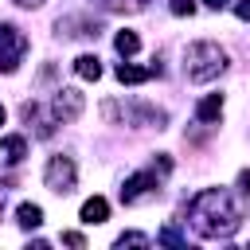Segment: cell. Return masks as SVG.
Masks as SVG:
<instances>
[{"mask_svg":"<svg viewBox=\"0 0 250 250\" xmlns=\"http://www.w3.org/2000/svg\"><path fill=\"white\" fill-rule=\"evenodd\" d=\"M43 184L59 195H66L74 188V160L70 156H51L47 160V172H43Z\"/></svg>","mask_w":250,"mask_h":250,"instance_id":"3957f363","label":"cell"},{"mask_svg":"<svg viewBox=\"0 0 250 250\" xmlns=\"http://www.w3.org/2000/svg\"><path fill=\"white\" fill-rule=\"evenodd\" d=\"M16 223H20L23 230H35V227L43 223V211H39V203H20V207H16Z\"/></svg>","mask_w":250,"mask_h":250,"instance_id":"8fae6325","label":"cell"},{"mask_svg":"<svg viewBox=\"0 0 250 250\" xmlns=\"http://www.w3.org/2000/svg\"><path fill=\"white\" fill-rule=\"evenodd\" d=\"M203 4H207V8H227L230 0H203Z\"/></svg>","mask_w":250,"mask_h":250,"instance_id":"ffe728a7","label":"cell"},{"mask_svg":"<svg viewBox=\"0 0 250 250\" xmlns=\"http://www.w3.org/2000/svg\"><path fill=\"white\" fill-rule=\"evenodd\" d=\"M4 117H8V113H4V105H0V125H4Z\"/></svg>","mask_w":250,"mask_h":250,"instance_id":"7402d4cb","label":"cell"},{"mask_svg":"<svg viewBox=\"0 0 250 250\" xmlns=\"http://www.w3.org/2000/svg\"><path fill=\"white\" fill-rule=\"evenodd\" d=\"M156 191H160L156 172H137V176L125 180V188H121V203H141V199H152Z\"/></svg>","mask_w":250,"mask_h":250,"instance_id":"5b68a950","label":"cell"},{"mask_svg":"<svg viewBox=\"0 0 250 250\" xmlns=\"http://www.w3.org/2000/svg\"><path fill=\"white\" fill-rule=\"evenodd\" d=\"M238 219H242L238 207L219 188H207V191H199L191 199V223H195V230L203 238H227V234H234L238 230Z\"/></svg>","mask_w":250,"mask_h":250,"instance_id":"6da1fadb","label":"cell"},{"mask_svg":"<svg viewBox=\"0 0 250 250\" xmlns=\"http://www.w3.org/2000/svg\"><path fill=\"white\" fill-rule=\"evenodd\" d=\"M23 156H27V141L23 137H4L0 141V160L4 164H20Z\"/></svg>","mask_w":250,"mask_h":250,"instance_id":"ba28073f","label":"cell"},{"mask_svg":"<svg viewBox=\"0 0 250 250\" xmlns=\"http://www.w3.org/2000/svg\"><path fill=\"white\" fill-rule=\"evenodd\" d=\"M23 51H27V39L16 31V27H0V70H16L23 62Z\"/></svg>","mask_w":250,"mask_h":250,"instance_id":"277c9868","label":"cell"},{"mask_svg":"<svg viewBox=\"0 0 250 250\" xmlns=\"http://www.w3.org/2000/svg\"><path fill=\"white\" fill-rule=\"evenodd\" d=\"M184 70H188L191 82H211V78H219L227 70V51L219 43H207V39L191 43L188 55H184Z\"/></svg>","mask_w":250,"mask_h":250,"instance_id":"7a4b0ae2","label":"cell"},{"mask_svg":"<svg viewBox=\"0 0 250 250\" xmlns=\"http://www.w3.org/2000/svg\"><path fill=\"white\" fill-rule=\"evenodd\" d=\"M145 242H148L145 234H121L117 238V246H145Z\"/></svg>","mask_w":250,"mask_h":250,"instance_id":"9a60e30c","label":"cell"},{"mask_svg":"<svg viewBox=\"0 0 250 250\" xmlns=\"http://www.w3.org/2000/svg\"><path fill=\"white\" fill-rule=\"evenodd\" d=\"M62 242H66V246H86V238H82L78 230H62Z\"/></svg>","mask_w":250,"mask_h":250,"instance_id":"2e32d148","label":"cell"},{"mask_svg":"<svg viewBox=\"0 0 250 250\" xmlns=\"http://www.w3.org/2000/svg\"><path fill=\"white\" fill-rule=\"evenodd\" d=\"M234 12H238V20H250V0H238Z\"/></svg>","mask_w":250,"mask_h":250,"instance_id":"e0dca14e","label":"cell"},{"mask_svg":"<svg viewBox=\"0 0 250 250\" xmlns=\"http://www.w3.org/2000/svg\"><path fill=\"white\" fill-rule=\"evenodd\" d=\"M82 94L74 90V86H66V90H59L55 94V102H51V113L59 117V121H78V113H82Z\"/></svg>","mask_w":250,"mask_h":250,"instance_id":"8992f818","label":"cell"},{"mask_svg":"<svg viewBox=\"0 0 250 250\" xmlns=\"http://www.w3.org/2000/svg\"><path fill=\"white\" fill-rule=\"evenodd\" d=\"M172 12L176 16H191L195 12V0H172Z\"/></svg>","mask_w":250,"mask_h":250,"instance_id":"5bb4252c","label":"cell"},{"mask_svg":"<svg viewBox=\"0 0 250 250\" xmlns=\"http://www.w3.org/2000/svg\"><path fill=\"white\" fill-rule=\"evenodd\" d=\"M16 4H23V8H39L43 0H16Z\"/></svg>","mask_w":250,"mask_h":250,"instance_id":"44dd1931","label":"cell"},{"mask_svg":"<svg viewBox=\"0 0 250 250\" xmlns=\"http://www.w3.org/2000/svg\"><path fill=\"white\" fill-rule=\"evenodd\" d=\"M195 113H199V121H219V113H223V94H207Z\"/></svg>","mask_w":250,"mask_h":250,"instance_id":"7c38bea8","label":"cell"},{"mask_svg":"<svg viewBox=\"0 0 250 250\" xmlns=\"http://www.w3.org/2000/svg\"><path fill=\"white\" fill-rule=\"evenodd\" d=\"M113 47H117L121 55H137V51H141V39H137V31H117Z\"/></svg>","mask_w":250,"mask_h":250,"instance_id":"4fadbf2b","label":"cell"},{"mask_svg":"<svg viewBox=\"0 0 250 250\" xmlns=\"http://www.w3.org/2000/svg\"><path fill=\"white\" fill-rule=\"evenodd\" d=\"M109 8H141V0H105Z\"/></svg>","mask_w":250,"mask_h":250,"instance_id":"ac0fdd59","label":"cell"},{"mask_svg":"<svg viewBox=\"0 0 250 250\" xmlns=\"http://www.w3.org/2000/svg\"><path fill=\"white\" fill-rule=\"evenodd\" d=\"M78 219H82L86 227H94V223H105V219H109V203H105L102 195H94V199H86V203H82Z\"/></svg>","mask_w":250,"mask_h":250,"instance_id":"52a82bcc","label":"cell"},{"mask_svg":"<svg viewBox=\"0 0 250 250\" xmlns=\"http://www.w3.org/2000/svg\"><path fill=\"white\" fill-rule=\"evenodd\" d=\"M148 78H152V66H133V62L117 66V82H125V86H137V82H148Z\"/></svg>","mask_w":250,"mask_h":250,"instance_id":"30bf717a","label":"cell"},{"mask_svg":"<svg viewBox=\"0 0 250 250\" xmlns=\"http://www.w3.org/2000/svg\"><path fill=\"white\" fill-rule=\"evenodd\" d=\"M74 74L86 78V82H98V78H102V62H98V55H78V59H74Z\"/></svg>","mask_w":250,"mask_h":250,"instance_id":"9c48e42d","label":"cell"},{"mask_svg":"<svg viewBox=\"0 0 250 250\" xmlns=\"http://www.w3.org/2000/svg\"><path fill=\"white\" fill-rule=\"evenodd\" d=\"M238 188H242V191H250V172H238Z\"/></svg>","mask_w":250,"mask_h":250,"instance_id":"d6986e66","label":"cell"}]
</instances>
